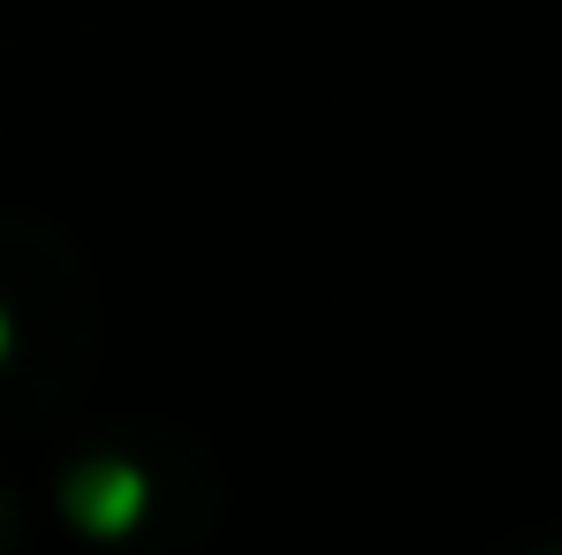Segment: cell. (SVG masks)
Returning <instances> with one entry per match:
<instances>
[{"label":"cell","mask_w":562,"mask_h":555,"mask_svg":"<svg viewBox=\"0 0 562 555\" xmlns=\"http://www.w3.org/2000/svg\"><path fill=\"white\" fill-rule=\"evenodd\" d=\"M23 312V259L0 252V419H31L69 388V328H31Z\"/></svg>","instance_id":"6da1fadb"}]
</instances>
